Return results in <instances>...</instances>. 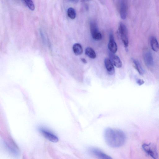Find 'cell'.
Wrapping results in <instances>:
<instances>
[{
	"label": "cell",
	"mask_w": 159,
	"mask_h": 159,
	"mask_svg": "<svg viewBox=\"0 0 159 159\" xmlns=\"http://www.w3.org/2000/svg\"><path fill=\"white\" fill-rule=\"evenodd\" d=\"M104 139L109 146L116 148L123 145L126 140V135L122 130L117 129L108 128L104 133Z\"/></svg>",
	"instance_id": "6da1fadb"
},
{
	"label": "cell",
	"mask_w": 159,
	"mask_h": 159,
	"mask_svg": "<svg viewBox=\"0 0 159 159\" xmlns=\"http://www.w3.org/2000/svg\"><path fill=\"white\" fill-rule=\"evenodd\" d=\"M118 30L120 38L125 47L127 48L129 44L128 32L125 25L122 23H120L118 27Z\"/></svg>",
	"instance_id": "7a4b0ae2"
},
{
	"label": "cell",
	"mask_w": 159,
	"mask_h": 159,
	"mask_svg": "<svg viewBox=\"0 0 159 159\" xmlns=\"http://www.w3.org/2000/svg\"><path fill=\"white\" fill-rule=\"evenodd\" d=\"M143 150L148 154L154 159L158 157V153L156 146L153 144L144 143L142 145Z\"/></svg>",
	"instance_id": "3957f363"
},
{
	"label": "cell",
	"mask_w": 159,
	"mask_h": 159,
	"mask_svg": "<svg viewBox=\"0 0 159 159\" xmlns=\"http://www.w3.org/2000/svg\"><path fill=\"white\" fill-rule=\"evenodd\" d=\"M90 28L91 35L93 39L98 41L102 39V35L99 31L97 25L95 21H92L90 22Z\"/></svg>",
	"instance_id": "277c9868"
},
{
	"label": "cell",
	"mask_w": 159,
	"mask_h": 159,
	"mask_svg": "<svg viewBox=\"0 0 159 159\" xmlns=\"http://www.w3.org/2000/svg\"><path fill=\"white\" fill-rule=\"evenodd\" d=\"M41 133L47 139L52 142H57L58 140V137L54 134L49 130L41 128L39 129Z\"/></svg>",
	"instance_id": "5b68a950"
},
{
	"label": "cell",
	"mask_w": 159,
	"mask_h": 159,
	"mask_svg": "<svg viewBox=\"0 0 159 159\" xmlns=\"http://www.w3.org/2000/svg\"><path fill=\"white\" fill-rule=\"evenodd\" d=\"M127 1L121 0L120 1L119 11L120 16L122 19H125L127 16L128 11Z\"/></svg>",
	"instance_id": "8992f818"
},
{
	"label": "cell",
	"mask_w": 159,
	"mask_h": 159,
	"mask_svg": "<svg viewBox=\"0 0 159 159\" xmlns=\"http://www.w3.org/2000/svg\"><path fill=\"white\" fill-rule=\"evenodd\" d=\"M90 152L99 159H112L110 156L106 154L100 150L92 148L89 149Z\"/></svg>",
	"instance_id": "52a82bcc"
},
{
	"label": "cell",
	"mask_w": 159,
	"mask_h": 159,
	"mask_svg": "<svg viewBox=\"0 0 159 159\" xmlns=\"http://www.w3.org/2000/svg\"><path fill=\"white\" fill-rule=\"evenodd\" d=\"M143 59L145 64L148 66H151L153 65V56L151 52L146 50L144 52Z\"/></svg>",
	"instance_id": "ba28073f"
},
{
	"label": "cell",
	"mask_w": 159,
	"mask_h": 159,
	"mask_svg": "<svg viewBox=\"0 0 159 159\" xmlns=\"http://www.w3.org/2000/svg\"><path fill=\"white\" fill-rule=\"evenodd\" d=\"M108 47L110 52L114 54L117 51V44L114 41V37L112 34H111L109 36V41Z\"/></svg>",
	"instance_id": "9c48e42d"
},
{
	"label": "cell",
	"mask_w": 159,
	"mask_h": 159,
	"mask_svg": "<svg viewBox=\"0 0 159 159\" xmlns=\"http://www.w3.org/2000/svg\"><path fill=\"white\" fill-rule=\"evenodd\" d=\"M105 66L108 74L111 75H113L115 72L114 65L109 58H106L104 59Z\"/></svg>",
	"instance_id": "30bf717a"
},
{
	"label": "cell",
	"mask_w": 159,
	"mask_h": 159,
	"mask_svg": "<svg viewBox=\"0 0 159 159\" xmlns=\"http://www.w3.org/2000/svg\"><path fill=\"white\" fill-rule=\"evenodd\" d=\"M109 59L115 66L117 68H120L122 66V62L117 56L111 52L109 54Z\"/></svg>",
	"instance_id": "8fae6325"
},
{
	"label": "cell",
	"mask_w": 159,
	"mask_h": 159,
	"mask_svg": "<svg viewBox=\"0 0 159 159\" xmlns=\"http://www.w3.org/2000/svg\"><path fill=\"white\" fill-rule=\"evenodd\" d=\"M150 43L152 50L155 52H157L159 49V44L156 38L151 36L150 39Z\"/></svg>",
	"instance_id": "7c38bea8"
},
{
	"label": "cell",
	"mask_w": 159,
	"mask_h": 159,
	"mask_svg": "<svg viewBox=\"0 0 159 159\" xmlns=\"http://www.w3.org/2000/svg\"><path fill=\"white\" fill-rule=\"evenodd\" d=\"M73 50L75 54L77 55H80L82 54L83 50L81 45L78 43H75L73 46Z\"/></svg>",
	"instance_id": "4fadbf2b"
},
{
	"label": "cell",
	"mask_w": 159,
	"mask_h": 159,
	"mask_svg": "<svg viewBox=\"0 0 159 159\" xmlns=\"http://www.w3.org/2000/svg\"><path fill=\"white\" fill-rule=\"evenodd\" d=\"M134 67L138 73L140 75L144 74V70L139 62L136 59H133V61Z\"/></svg>",
	"instance_id": "5bb4252c"
},
{
	"label": "cell",
	"mask_w": 159,
	"mask_h": 159,
	"mask_svg": "<svg viewBox=\"0 0 159 159\" xmlns=\"http://www.w3.org/2000/svg\"><path fill=\"white\" fill-rule=\"evenodd\" d=\"M85 54L92 59H95L96 57V54L94 50L91 47H88L85 50Z\"/></svg>",
	"instance_id": "9a60e30c"
},
{
	"label": "cell",
	"mask_w": 159,
	"mask_h": 159,
	"mask_svg": "<svg viewBox=\"0 0 159 159\" xmlns=\"http://www.w3.org/2000/svg\"><path fill=\"white\" fill-rule=\"evenodd\" d=\"M67 14L68 16L71 19H74L76 17V11L72 7H70L68 9Z\"/></svg>",
	"instance_id": "2e32d148"
},
{
	"label": "cell",
	"mask_w": 159,
	"mask_h": 159,
	"mask_svg": "<svg viewBox=\"0 0 159 159\" xmlns=\"http://www.w3.org/2000/svg\"><path fill=\"white\" fill-rule=\"evenodd\" d=\"M25 3L28 7L32 11L34 10L35 7L33 1L31 0H24V1Z\"/></svg>",
	"instance_id": "e0dca14e"
},
{
	"label": "cell",
	"mask_w": 159,
	"mask_h": 159,
	"mask_svg": "<svg viewBox=\"0 0 159 159\" xmlns=\"http://www.w3.org/2000/svg\"><path fill=\"white\" fill-rule=\"evenodd\" d=\"M137 82L139 85H141L143 84L144 82L143 80L139 79L137 80Z\"/></svg>",
	"instance_id": "ac0fdd59"
},
{
	"label": "cell",
	"mask_w": 159,
	"mask_h": 159,
	"mask_svg": "<svg viewBox=\"0 0 159 159\" xmlns=\"http://www.w3.org/2000/svg\"><path fill=\"white\" fill-rule=\"evenodd\" d=\"M82 61L85 64L87 63L86 60L84 58H81V59Z\"/></svg>",
	"instance_id": "d6986e66"
}]
</instances>
